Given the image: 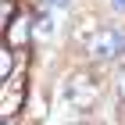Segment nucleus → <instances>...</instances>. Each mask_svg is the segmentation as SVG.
<instances>
[{
  "instance_id": "1a4fd4ad",
  "label": "nucleus",
  "mask_w": 125,
  "mask_h": 125,
  "mask_svg": "<svg viewBox=\"0 0 125 125\" xmlns=\"http://www.w3.org/2000/svg\"><path fill=\"white\" fill-rule=\"evenodd\" d=\"M115 7H118V11H125V0H115Z\"/></svg>"
},
{
  "instance_id": "6e6552de",
  "label": "nucleus",
  "mask_w": 125,
  "mask_h": 125,
  "mask_svg": "<svg viewBox=\"0 0 125 125\" xmlns=\"http://www.w3.org/2000/svg\"><path fill=\"white\" fill-rule=\"evenodd\" d=\"M50 7H68V4H72V0H47Z\"/></svg>"
},
{
  "instance_id": "f257e3e1",
  "label": "nucleus",
  "mask_w": 125,
  "mask_h": 125,
  "mask_svg": "<svg viewBox=\"0 0 125 125\" xmlns=\"http://www.w3.org/2000/svg\"><path fill=\"white\" fill-rule=\"evenodd\" d=\"M100 96H104V86H100V79L93 72H75V75L64 82V100L75 111H93L100 104Z\"/></svg>"
},
{
  "instance_id": "f03ea898",
  "label": "nucleus",
  "mask_w": 125,
  "mask_h": 125,
  "mask_svg": "<svg viewBox=\"0 0 125 125\" xmlns=\"http://www.w3.org/2000/svg\"><path fill=\"white\" fill-rule=\"evenodd\" d=\"M86 50H89L93 61H115L125 50V32L122 29H96L93 39L86 43Z\"/></svg>"
},
{
  "instance_id": "9d476101",
  "label": "nucleus",
  "mask_w": 125,
  "mask_h": 125,
  "mask_svg": "<svg viewBox=\"0 0 125 125\" xmlns=\"http://www.w3.org/2000/svg\"><path fill=\"white\" fill-rule=\"evenodd\" d=\"M72 125H86V122H72Z\"/></svg>"
},
{
  "instance_id": "0eeeda50",
  "label": "nucleus",
  "mask_w": 125,
  "mask_h": 125,
  "mask_svg": "<svg viewBox=\"0 0 125 125\" xmlns=\"http://www.w3.org/2000/svg\"><path fill=\"white\" fill-rule=\"evenodd\" d=\"M118 96H122V104H125V68H118Z\"/></svg>"
},
{
  "instance_id": "39448f33",
  "label": "nucleus",
  "mask_w": 125,
  "mask_h": 125,
  "mask_svg": "<svg viewBox=\"0 0 125 125\" xmlns=\"http://www.w3.org/2000/svg\"><path fill=\"white\" fill-rule=\"evenodd\" d=\"M11 68H14V50L4 43L0 47V79H11Z\"/></svg>"
},
{
  "instance_id": "7ed1b4c3",
  "label": "nucleus",
  "mask_w": 125,
  "mask_h": 125,
  "mask_svg": "<svg viewBox=\"0 0 125 125\" xmlns=\"http://www.w3.org/2000/svg\"><path fill=\"white\" fill-rule=\"evenodd\" d=\"M25 96H29L25 75L4 79V86H0V115H4V122H11V118L18 115V107H25Z\"/></svg>"
},
{
  "instance_id": "20e7f679",
  "label": "nucleus",
  "mask_w": 125,
  "mask_h": 125,
  "mask_svg": "<svg viewBox=\"0 0 125 125\" xmlns=\"http://www.w3.org/2000/svg\"><path fill=\"white\" fill-rule=\"evenodd\" d=\"M32 29H36V18H29V14L21 11V14H14V18L4 25V43H7L11 50H25L32 43Z\"/></svg>"
},
{
  "instance_id": "423d86ee",
  "label": "nucleus",
  "mask_w": 125,
  "mask_h": 125,
  "mask_svg": "<svg viewBox=\"0 0 125 125\" xmlns=\"http://www.w3.org/2000/svg\"><path fill=\"white\" fill-rule=\"evenodd\" d=\"M36 29L39 32H50V14H36Z\"/></svg>"
}]
</instances>
